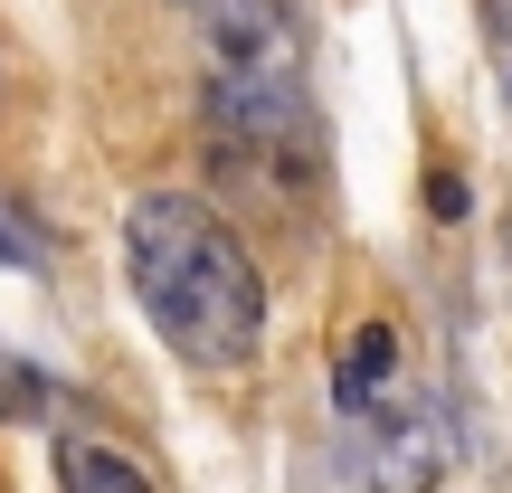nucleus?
<instances>
[{
    "mask_svg": "<svg viewBox=\"0 0 512 493\" xmlns=\"http://www.w3.org/2000/svg\"><path fill=\"white\" fill-rule=\"evenodd\" d=\"M124 275L133 304L152 313L181 361L200 370H247L266 342V275H256L247 238L190 190H143L124 209Z\"/></svg>",
    "mask_w": 512,
    "mask_h": 493,
    "instance_id": "1",
    "label": "nucleus"
},
{
    "mask_svg": "<svg viewBox=\"0 0 512 493\" xmlns=\"http://www.w3.org/2000/svg\"><path fill=\"white\" fill-rule=\"evenodd\" d=\"M389 408V437H380V465H370V493H427L446 465V437L418 399H380Z\"/></svg>",
    "mask_w": 512,
    "mask_h": 493,
    "instance_id": "2",
    "label": "nucleus"
},
{
    "mask_svg": "<svg viewBox=\"0 0 512 493\" xmlns=\"http://www.w3.org/2000/svg\"><path fill=\"white\" fill-rule=\"evenodd\" d=\"M57 484H67V493H152L143 465H133L124 446L86 437V427H67V437H57Z\"/></svg>",
    "mask_w": 512,
    "mask_h": 493,
    "instance_id": "3",
    "label": "nucleus"
},
{
    "mask_svg": "<svg viewBox=\"0 0 512 493\" xmlns=\"http://www.w3.org/2000/svg\"><path fill=\"white\" fill-rule=\"evenodd\" d=\"M389 370H399V332H389V323H370L361 342L342 351V380H332V399H342V418H370V408H380L389 389H399Z\"/></svg>",
    "mask_w": 512,
    "mask_h": 493,
    "instance_id": "4",
    "label": "nucleus"
},
{
    "mask_svg": "<svg viewBox=\"0 0 512 493\" xmlns=\"http://www.w3.org/2000/svg\"><path fill=\"white\" fill-rule=\"evenodd\" d=\"M38 408H48V380L29 361H0V418H38Z\"/></svg>",
    "mask_w": 512,
    "mask_h": 493,
    "instance_id": "5",
    "label": "nucleus"
},
{
    "mask_svg": "<svg viewBox=\"0 0 512 493\" xmlns=\"http://www.w3.org/2000/svg\"><path fill=\"white\" fill-rule=\"evenodd\" d=\"M427 209L437 219H465V181H427Z\"/></svg>",
    "mask_w": 512,
    "mask_h": 493,
    "instance_id": "6",
    "label": "nucleus"
},
{
    "mask_svg": "<svg viewBox=\"0 0 512 493\" xmlns=\"http://www.w3.org/2000/svg\"><path fill=\"white\" fill-rule=\"evenodd\" d=\"M484 19H494V38H512V0H484Z\"/></svg>",
    "mask_w": 512,
    "mask_h": 493,
    "instance_id": "7",
    "label": "nucleus"
},
{
    "mask_svg": "<svg viewBox=\"0 0 512 493\" xmlns=\"http://www.w3.org/2000/svg\"><path fill=\"white\" fill-rule=\"evenodd\" d=\"M0 256H29V247H19V238H10V228H0Z\"/></svg>",
    "mask_w": 512,
    "mask_h": 493,
    "instance_id": "8",
    "label": "nucleus"
},
{
    "mask_svg": "<svg viewBox=\"0 0 512 493\" xmlns=\"http://www.w3.org/2000/svg\"><path fill=\"white\" fill-rule=\"evenodd\" d=\"M181 10H190V19H200V10H209V0H181Z\"/></svg>",
    "mask_w": 512,
    "mask_h": 493,
    "instance_id": "9",
    "label": "nucleus"
}]
</instances>
